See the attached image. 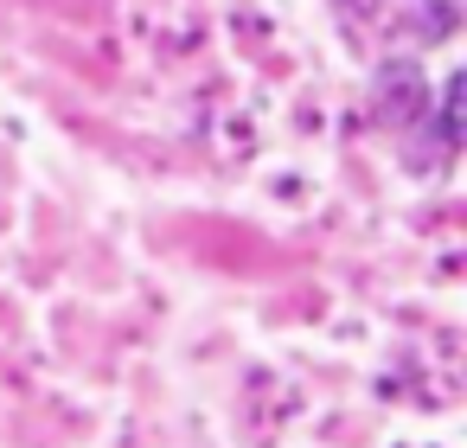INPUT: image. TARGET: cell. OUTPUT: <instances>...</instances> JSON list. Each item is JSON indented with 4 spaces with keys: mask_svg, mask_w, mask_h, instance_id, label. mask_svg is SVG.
I'll use <instances>...</instances> for the list:
<instances>
[{
    "mask_svg": "<svg viewBox=\"0 0 467 448\" xmlns=\"http://www.w3.org/2000/svg\"><path fill=\"white\" fill-rule=\"evenodd\" d=\"M339 7H346L352 20H365V14H378V0H339Z\"/></svg>",
    "mask_w": 467,
    "mask_h": 448,
    "instance_id": "cell-3",
    "label": "cell"
},
{
    "mask_svg": "<svg viewBox=\"0 0 467 448\" xmlns=\"http://www.w3.org/2000/svg\"><path fill=\"white\" fill-rule=\"evenodd\" d=\"M378 103H384L390 116H416V103H422V78H416L410 65H384V71H378Z\"/></svg>",
    "mask_w": 467,
    "mask_h": 448,
    "instance_id": "cell-1",
    "label": "cell"
},
{
    "mask_svg": "<svg viewBox=\"0 0 467 448\" xmlns=\"http://www.w3.org/2000/svg\"><path fill=\"white\" fill-rule=\"evenodd\" d=\"M441 141H448V148L461 141V78L441 84Z\"/></svg>",
    "mask_w": 467,
    "mask_h": 448,
    "instance_id": "cell-2",
    "label": "cell"
}]
</instances>
